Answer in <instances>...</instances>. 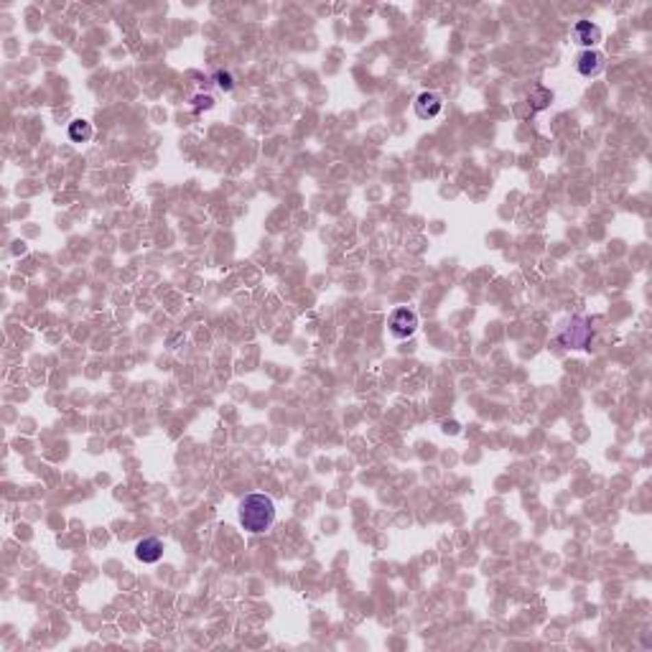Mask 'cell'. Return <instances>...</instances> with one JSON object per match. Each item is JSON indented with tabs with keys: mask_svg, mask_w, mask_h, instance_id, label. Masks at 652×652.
I'll return each mask as SVG.
<instances>
[{
	"mask_svg": "<svg viewBox=\"0 0 652 652\" xmlns=\"http://www.w3.org/2000/svg\"><path fill=\"white\" fill-rule=\"evenodd\" d=\"M573 36H576L579 44L594 46L601 41V28H599L596 23H591V21H579V23L573 26Z\"/></svg>",
	"mask_w": 652,
	"mask_h": 652,
	"instance_id": "cell-6",
	"label": "cell"
},
{
	"mask_svg": "<svg viewBox=\"0 0 652 652\" xmlns=\"http://www.w3.org/2000/svg\"><path fill=\"white\" fill-rule=\"evenodd\" d=\"M576 67H579V74L581 77H594V74L601 72V67H604V54H599V51H583V54L579 56V62H576Z\"/></svg>",
	"mask_w": 652,
	"mask_h": 652,
	"instance_id": "cell-7",
	"label": "cell"
},
{
	"mask_svg": "<svg viewBox=\"0 0 652 652\" xmlns=\"http://www.w3.org/2000/svg\"><path fill=\"white\" fill-rule=\"evenodd\" d=\"M163 555V543L158 540V538H145V540H141V543L135 545V558L143 563H156L161 561Z\"/></svg>",
	"mask_w": 652,
	"mask_h": 652,
	"instance_id": "cell-5",
	"label": "cell"
},
{
	"mask_svg": "<svg viewBox=\"0 0 652 652\" xmlns=\"http://www.w3.org/2000/svg\"><path fill=\"white\" fill-rule=\"evenodd\" d=\"M387 326H390V334H393L395 339H408V337H413L415 329H418V313L411 311V309H395V311L390 313Z\"/></svg>",
	"mask_w": 652,
	"mask_h": 652,
	"instance_id": "cell-2",
	"label": "cell"
},
{
	"mask_svg": "<svg viewBox=\"0 0 652 652\" xmlns=\"http://www.w3.org/2000/svg\"><path fill=\"white\" fill-rule=\"evenodd\" d=\"M69 138H72L74 143H87L92 138V125L84 123V120H74L72 125H69Z\"/></svg>",
	"mask_w": 652,
	"mask_h": 652,
	"instance_id": "cell-8",
	"label": "cell"
},
{
	"mask_svg": "<svg viewBox=\"0 0 652 652\" xmlns=\"http://www.w3.org/2000/svg\"><path fill=\"white\" fill-rule=\"evenodd\" d=\"M215 82H217V87H219V90H224V92H232L234 90V82H232V74H230V72H222V69H219V72L215 74Z\"/></svg>",
	"mask_w": 652,
	"mask_h": 652,
	"instance_id": "cell-9",
	"label": "cell"
},
{
	"mask_svg": "<svg viewBox=\"0 0 652 652\" xmlns=\"http://www.w3.org/2000/svg\"><path fill=\"white\" fill-rule=\"evenodd\" d=\"M240 522L247 533H265L276 522V502L268 494H247L240 502Z\"/></svg>",
	"mask_w": 652,
	"mask_h": 652,
	"instance_id": "cell-1",
	"label": "cell"
},
{
	"mask_svg": "<svg viewBox=\"0 0 652 652\" xmlns=\"http://www.w3.org/2000/svg\"><path fill=\"white\" fill-rule=\"evenodd\" d=\"M591 339V326L586 319H573L568 324V329L563 331L558 337V344H566V347H576V349H586Z\"/></svg>",
	"mask_w": 652,
	"mask_h": 652,
	"instance_id": "cell-3",
	"label": "cell"
},
{
	"mask_svg": "<svg viewBox=\"0 0 652 652\" xmlns=\"http://www.w3.org/2000/svg\"><path fill=\"white\" fill-rule=\"evenodd\" d=\"M441 110H444V99H441L438 92H420L418 99H415V115H418L420 120H431V117H436Z\"/></svg>",
	"mask_w": 652,
	"mask_h": 652,
	"instance_id": "cell-4",
	"label": "cell"
}]
</instances>
